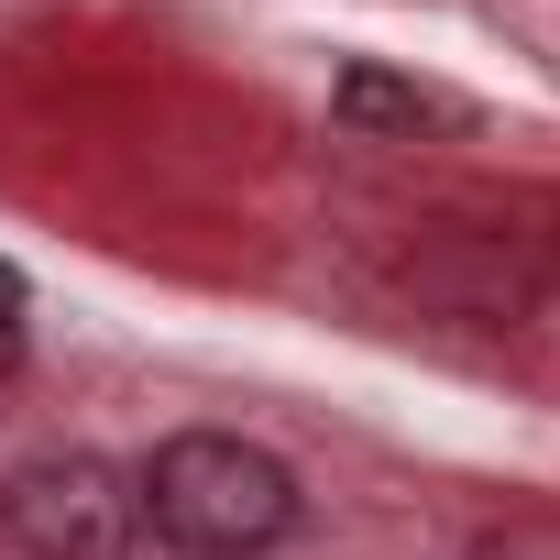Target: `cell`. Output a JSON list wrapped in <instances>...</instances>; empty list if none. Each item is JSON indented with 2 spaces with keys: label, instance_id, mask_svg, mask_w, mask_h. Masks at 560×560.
I'll use <instances>...</instances> for the list:
<instances>
[{
  "label": "cell",
  "instance_id": "6da1fadb",
  "mask_svg": "<svg viewBox=\"0 0 560 560\" xmlns=\"http://www.w3.org/2000/svg\"><path fill=\"white\" fill-rule=\"evenodd\" d=\"M143 527L187 560H253L298 527V472L275 462L264 440L231 429H176L143 462Z\"/></svg>",
  "mask_w": 560,
  "mask_h": 560
},
{
  "label": "cell",
  "instance_id": "7a4b0ae2",
  "mask_svg": "<svg viewBox=\"0 0 560 560\" xmlns=\"http://www.w3.org/2000/svg\"><path fill=\"white\" fill-rule=\"evenodd\" d=\"M0 538L23 560H132L143 538V483L110 472L100 451H45L0 483Z\"/></svg>",
  "mask_w": 560,
  "mask_h": 560
},
{
  "label": "cell",
  "instance_id": "3957f363",
  "mask_svg": "<svg viewBox=\"0 0 560 560\" xmlns=\"http://www.w3.org/2000/svg\"><path fill=\"white\" fill-rule=\"evenodd\" d=\"M440 100L429 89H407V78H385V67H352L341 78V121H363V132H418Z\"/></svg>",
  "mask_w": 560,
  "mask_h": 560
},
{
  "label": "cell",
  "instance_id": "277c9868",
  "mask_svg": "<svg viewBox=\"0 0 560 560\" xmlns=\"http://www.w3.org/2000/svg\"><path fill=\"white\" fill-rule=\"evenodd\" d=\"M12 308H23V287H12V275H0V352H12Z\"/></svg>",
  "mask_w": 560,
  "mask_h": 560
}]
</instances>
